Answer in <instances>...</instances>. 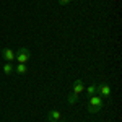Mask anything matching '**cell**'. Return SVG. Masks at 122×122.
Segmentation results:
<instances>
[{
  "label": "cell",
  "mask_w": 122,
  "mask_h": 122,
  "mask_svg": "<svg viewBox=\"0 0 122 122\" xmlns=\"http://www.w3.org/2000/svg\"><path fill=\"white\" fill-rule=\"evenodd\" d=\"M59 2V5H67V3H70V0H57Z\"/></svg>",
  "instance_id": "8fae6325"
},
{
  "label": "cell",
  "mask_w": 122,
  "mask_h": 122,
  "mask_svg": "<svg viewBox=\"0 0 122 122\" xmlns=\"http://www.w3.org/2000/svg\"><path fill=\"white\" fill-rule=\"evenodd\" d=\"M67 103L70 104V106H72V104H76V103H78V94L70 93L68 96H67Z\"/></svg>",
  "instance_id": "9c48e42d"
},
{
  "label": "cell",
  "mask_w": 122,
  "mask_h": 122,
  "mask_svg": "<svg viewBox=\"0 0 122 122\" xmlns=\"http://www.w3.org/2000/svg\"><path fill=\"white\" fill-rule=\"evenodd\" d=\"M85 91L88 96H93V94H98V85H90L88 88H85Z\"/></svg>",
  "instance_id": "ba28073f"
},
{
  "label": "cell",
  "mask_w": 122,
  "mask_h": 122,
  "mask_svg": "<svg viewBox=\"0 0 122 122\" xmlns=\"http://www.w3.org/2000/svg\"><path fill=\"white\" fill-rule=\"evenodd\" d=\"M2 70H3V73H5V75H11V73H13V65H11L10 62H7V64L3 65Z\"/></svg>",
  "instance_id": "30bf717a"
},
{
  "label": "cell",
  "mask_w": 122,
  "mask_h": 122,
  "mask_svg": "<svg viewBox=\"0 0 122 122\" xmlns=\"http://www.w3.org/2000/svg\"><path fill=\"white\" fill-rule=\"evenodd\" d=\"M60 119H62V114H60V111H57V109H52V111L47 112V121L49 122H59Z\"/></svg>",
  "instance_id": "5b68a950"
},
{
  "label": "cell",
  "mask_w": 122,
  "mask_h": 122,
  "mask_svg": "<svg viewBox=\"0 0 122 122\" xmlns=\"http://www.w3.org/2000/svg\"><path fill=\"white\" fill-rule=\"evenodd\" d=\"M83 91H85V85H83V81L78 78V80H75V81H73V91H72V93H75V94H78V96H80Z\"/></svg>",
  "instance_id": "8992f818"
},
{
  "label": "cell",
  "mask_w": 122,
  "mask_h": 122,
  "mask_svg": "<svg viewBox=\"0 0 122 122\" xmlns=\"http://www.w3.org/2000/svg\"><path fill=\"white\" fill-rule=\"evenodd\" d=\"M59 122H68V121H62V119H60V121H59Z\"/></svg>",
  "instance_id": "7c38bea8"
},
{
  "label": "cell",
  "mask_w": 122,
  "mask_h": 122,
  "mask_svg": "<svg viewBox=\"0 0 122 122\" xmlns=\"http://www.w3.org/2000/svg\"><path fill=\"white\" fill-rule=\"evenodd\" d=\"M98 94H99L103 99H107V98L111 96V86H109L107 83L98 85Z\"/></svg>",
  "instance_id": "3957f363"
},
{
  "label": "cell",
  "mask_w": 122,
  "mask_h": 122,
  "mask_svg": "<svg viewBox=\"0 0 122 122\" xmlns=\"http://www.w3.org/2000/svg\"><path fill=\"white\" fill-rule=\"evenodd\" d=\"M2 59L5 62H13L15 60V51L13 49H8V47L2 49Z\"/></svg>",
  "instance_id": "277c9868"
},
{
  "label": "cell",
  "mask_w": 122,
  "mask_h": 122,
  "mask_svg": "<svg viewBox=\"0 0 122 122\" xmlns=\"http://www.w3.org/2000/svg\"><path fill=\"white\" fill-rule=\"evenodd\" d=\"M103 106H104V99L99 94H93V96H90V101L86 104V111L90 114H98L103 109Z\"/></svg>",
  "instance_id": "6da1fadb"
},
{
  "label": "cell",
  "mask_w": 122,
  "mask_h": 122,
  "mask_svg": "<svg viewBox=\"0 0 122 122\" xmlns=\"http://www.w3.org/2000/svg\"><path fill=\"white\" fill-rule=\"evenodd\" d=\"M29 59H31V51L28 47H20L18 51L15 52V60L18 64H28Z\"/></svg>",
  "instance_id": "7a4b0ae2"
},
{
  "label": "cell",
  "mask_w": 122,
  "mask_h": 122,
  "mask_svg": "<svg viewBox=\"0 0 122 122\" xmlns=\"http://www.w3.org/2000/svg\"><path fill=\"white\" fill-rule=\"evenodd\" d=\"M13 72L18 73V75H25V73H28V65L26 64H18L16 67H13Z\"/></svg>",
  "instance_id": "52a82bcc"
}]
</instances>
